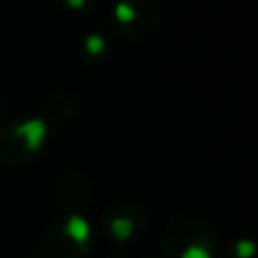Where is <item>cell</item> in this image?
<instances>
[{
	"mask_svg": "<svg viewBox=\"0 0 258 258\" xmlns=\"http://www.w3.org/2000/svg\"><path fill=\"white\" fill-rule=\"evenodd\" d=\"M48 125L40 117L12 121L0 127V163L8 167H24L42 151Z\"/></svg>",
	"mask_w": 258,
	"mask_h": 258,
	"instance_id": "cell-1",
	"label": "cell"
},
{
	"mask_svg": "<svg viewBox=\"0 0 258 258\" xmlns=\"http://www.w3.org/2000/svg\"><path fill=\"white\" fill-rule=\"evenodd\" d=\"M157 18V0H117L111 12V26L125 40H141L153 30Z\"/></svg>",
	"mask_w": 258,
	"mask_h": 258,
	"instance_id": "cell-2",
	"label": "cell"
},
{
	"mask_svg": "<svg viewBox=\"0 0 258 258\" xmlns=\"http://www.w3.org/2000/svg\"><path fill=\"white\" fill-rule=\"evenodd\" d=\"M79 111V99L77 95L73 93H64V91H58V93H52L44 99L42 103V115L40 119L48 125H62L67 121H71Z\"/></svg>",
	"mask_w": 258,
	"mask_h": 258,
	"instance_id": "cell-3",
	"label": "cell"
},
{
	"mask_svg": "<svg viewBox=\"0 0 258 258\" xmlns=\"http://www.w3.org/2000/svg\"><path fill=\"white\" fill-rule=\"evenodd\" d=\"M87 183L83 179L81 173L77 171H67L60 175L58 185H56V194L60 198V202L64 206H79L83 204V200L87 198Z\"/></svg>",
	"mask_w": 258,
	"mask_h": 258,
	"instance_id": "cell-4",
	"label": "cell"
},
{
	"mask_svg": "<svg viewBox=\"0 0 258 258\" xmlns=\"http://www.w3.org/2000/svg\"><path fill=\"white\" fill-rule=\"evenodd\" d=\"M107 52V40L101 32H91L83 38L81 54L87 62H99Z\"/></svg>",
	"mask_w": 258,
	"mask_h": 258,
	"instance_id": "cell-5",
	"label": "cell"
},
{
	"mask_svg": "<svg viewBox=\"0 0 258 258\" xmlns=\"http://www.w3.org/2000/svg\"><path fill=\"white\" fill-rule=\"evenodd\" d=\"M95 0H60L62 6H67L69 10H85L93 4Z\"/></svg>",
	"mask_w": 258,
	"mask_h": 258,
	"instance_id": "cell-6",
	"label": "cell"
}]
</instances>
